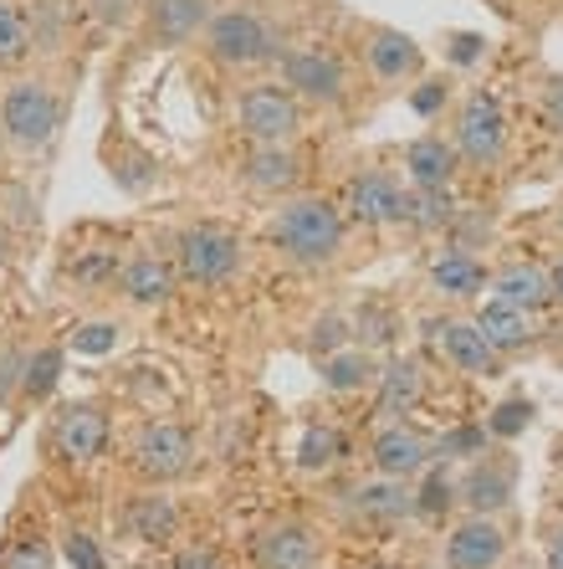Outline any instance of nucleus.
<instances>
[{
  "label": "nucleus",
  "mask_w": 563,
  "mask_h": 569,
  "mask_svg": "<svg viewBox=\"0 0 563 569\" xmlns=\"http://www.w3.org/2000/svg\"><path fill=\"white\" fill-rule=\"evenodd\" d=\"M549 119H553V123H559V129H563V78H559V82H553V88H549Z\"/></svg>",
  "instance_id": "obj_42"
},
{
  "label": "nucleus",
  "mask_w": 563,
  "mask_h": 569,
  "mask_svg": "<svg viewBox=\"0 0 563 569\" xmlns=\"http://www.w3.org/2000/svg\"><path fill=\"white\" fill-rule=\"evenodd\" d=\"M445 52H451V62H456V67H472V62H482L486 41L476 37V31H456V37H451V47H445Z\"/></svg>",
  "instance_id": "obj_38"
},
{
  "label": "nucleus",
  "mask_w": 563,
  "mask_h": 569,
  "mask_svg": "<svg viewBox=\"0 0 563 569\" xmlns=\"http://www.w3.org/2000/svg\"><path fill=\"white\" fill-rule=\"evenodd\" d=\"M0 569H52V543L47 539H16L0 559Z\"/></svg>",
  "instance_id": "obj_34"
},
{
  "label": "nucleus",
  "mask_w": 563,
  "mask_h": 569,
  "mask_svg": "<svg viewBox=\"0 0 563 569\" xmlns=\"http://www.w3.org/2000/svg\"><path fill=\"white\" fill-rule=\"evenodd\" d=\"M410 221L415 226H445L451 221V196H445V190H415V196H410Z\"/></svg>",
  "instance_id": "obj_35"
},
{
  "label": "nucleus",
  "mask_w": 563,
  "mask_h": 569,
  "mask_svg": "<svg viewBox=\"0 0 563 569\" xmlns=\"http://www.w3.org/2000/svg\"><path fill=\"white\" fill-rule=\"evenodd\" d=\"M195 462V441L190 431L170 421H154V426H139V437H133V467L149 477V482H174V477L190 472Z\"/></svg>",
  "instance_id": "obj_6"
},
{
  "label": "nucleus",
  "mask_w": 563,
  "mask_h": 569,
  "mask_svg": "<svg viewBox=\"0 0 563 569\" xmlns=\"http://www.w3.org/2000/svg\"><path fill=\"white\" fill-rule=\"evenodd\" d=\"M410 108L420 119H435V108H445V82H420V93H410Z\"/></svg>",
  "instance_id": "obj_40"
},
{
  "label": "nucleus",
  "mask_w": 563,
  "mask_h": 569,
  "mask_svg": "<svg viewBox=\"0 0 563 569\" xmlns=\"http://www.w3.org/2000/svg\"><path fill=\"white\" fill-rule=\"evenodd\" d=\"M257 565L262 569H313L318 565V539L302 523H277L257 539Z\"/></svg>",
  "instance_id": "obj_15"
},
{
  "label": "nucleus",
  "mask_w": 563,
  "mask_h": 569,
  "mask_svg": "<svg viewBox=\"0 0 563 569\" xmlns=\"http://www.w3.org/2000/svg\"><path fill=\"white\" fill-rule=\"evenodd\" d=\"M52 447L57 457H67V462H92L98 451L108 447V421L98 406H88V400H78V406H62L52 421Z\"/></svg>",
  "instance_id": "obj_9"
},
{
  "label": "nucleus",
  "mask_w": 563,
  "mask_h": 569,
  "mask_svg": "<svg viewBox=\"0 0 563 569\" xmlns=\"http://www.w3.org/2000/svg\"><path fill=\"white\" fill-rule=\"evenodd\" d=\"M6 252H11V247H6V237H0V267H6Z\"/></svg>",
  "instance_id": "obj_45"
},
{
  "label": "nucleus",
  "mask_w": 563,
  "mask_h": 569,
  "mask_svg": "<svg viewBox=\"0 0 563 569\" xmlns=\"http://www.w3.org/2000/svg\"><path fill=\"white\" fill-rule=\"evenodd\" d=\"M549 569H563V529L553 533V543H549Z\"/></svg>",
  "instance_id": "obj_43"
},
{
  "label": "nucleus",
  "mask_w": 563,
  "mask_h": 569,
  "mask_svg": "<svg viewBox=\"0 0 563 569\" xmlns=\"http://www.w3.org/2000/svg\"><path fill=\"white\" fill-rule=\"evenodd\" d=\"M62 380V349H37L27 355V375H21V396L27 400H47Z\"/></svg>",
  "instance_id": "obj_27"
},
{
  "label": "nucleus",
  "mask_w": 563,
  "mask_h": 569,
  "mask_svg": "<svg viewBox=\"0 0 563 569\" xmlns=\"http://www.w3.org/2000/svg\"><path fill=\"white\" fill-rule=\"evenodd\" d=\"M527 426H533V400H502L497 411L486 416V437L512 441V437H523Z\"/></svg>",
  "instance_id": "obj_31"
},
{
  "label": "nucleus",
  "mask_w": 563,
  "mask_h": 569,
  "mask_svg": "<svg viewBox=\"0 0 563 569\" xmlns=\"http://www.w3.org/2000/svg\"><path fill=\"white\" fill-rule=\"evenodd\" d=\"M456 144H445L441 133H420L415 144L405 149V170L415 190H445L451 174H456Z\"/></svg>",
  "instance_id": "obj_16"
},
{
  "label": "nucleus",
  "mask_w": 563,
  "mask_h": 569,
  "mask_svg": "<svg viewBox=\"0 0 563 569\" xmlns=\"http://www.w3.org/2000/svg\"><path fill=\"white\" fill-rule=\"evenodd\" d=\"M123 292H129L133 303H144V308H159V303H170L174 298V267L164 262V257H133L129 267L119 272Z\"/></svg>",
  "instance_id": "obj_22"
},
{
  "label": "nucleus",
  "mask_w": 563,
  "mask_h": 569,
  "mask_svg": "<svg viewBox=\"0 0 563 569\" xmlns=\"http://www.w3.org/2000/svg\"><path fill=\"white\" fill-rule=\"evenodd\" d=\"M237 267H241V241L225 226H190L180 237V272L190 282H200V288L237 278Z\"/></svg>",
  "instance_id": "obj_5"
},
{
  "label": "nucleus",
  "mask_w": 563,
  "mask_h": 569,
  "mask_svg": "<svg viewBox=\"0 0 563 569\" xmlns=\"http://www.w3.org/2000/svg\"><path fill=\"white\" fill-rule=\"evenodd\" d=\"M298 154H292L288 144H257L247 154V186L251 190H267V196H282V190L298 186Z\"/></svg>",
  "instance_id": "obj_21"
},
{
  "label": "nucleus",
  "mask_w": 563,
  "mask_h": 569,
  "mask_svg": "<svg viewBox=\"0 0 563 569\" xmlns=\"http://www.w3.org/2000/svg\"><path fill=\"white\" fill-rule=\"evenodd\" d=\"M149 27H154V37L164 41V47H180V41H190L200 27H210V6L205 0H154V6H149Z\"/></svg>",
  "instance_id": "obj_23"
},
{
  "label": "nucleus",
  "mask_w": 563,
  "mask_h": 569,
  "mask_svg": "<svg viewBox=\"0 0 563 569\" xmlns=\"http://www.w3.org/2000/svg\"><path fill=\"white\" fill-rule=\"evenodd\" d=\"M241 129H247L257 144H292L302 129L298 93H292V88H277V82L247 88V93H241Z\"/></svg>",
  "instance_id": "obj_4"
},
{
  "label": "nucleus",
  "mask_w": 563,
  "mask_h": 569,
  "mask_svg": "<svg viewBox=\"0 0 563 569\" xmlns=\"http://www.w3.org/2000/svg\"><path fill=\"white\" fill-rule=\"evenodd\" d=\"M369 72L380 82H405L420 72V47L415 37H405V31H394V27H380V31H369Z\"/></svg>",
  "instance_id": "obj_13"
},
{
  "label": "nucleus",
  "mask_w": 563,
  "mask_h": 569,
  "mask_svg": "<svg viewBox=\"0 0 563 569\" xmlns=\"http://www.w3.org/2000/svg\"><path fill=\"white\" fill-rule=\"evenodd\" d=\"M170 529H174L170 498H139V503H133V533H139V539H170Z\"/></svg>",
  "instance_id": "obj_30"
},
{
  "label": "nucleus",
  "mask_w": 563,
  "mask_h": 569,
  "mask_svg": "<svg viewBox=\"0 0 563 569\" xmlns=\"http://www.w3.org/2000/svg\"><path fill=\"white\" fill-rule=\"evenodd\" d=\"M553 292L563 298V262H559V272H553Z\"/></svg>",
  "instance_id": "obj_44"
},
{
  "label": "nucleus",
  "mask_w": 563,
  "mask_h": 569,
  "mask_svg": "<svg viewBox=\"0 0 563 569\" xmlns=\"http://www.w3.org/2000/svg\"><path fill=\"white\" fill-rule=\"evenodd\" d=\"M435 457V447L425 437H420L415 426H384L380 437H374V467H380V477H415L425 472Z\"/></svg>",
  "instance_id": "obj_12"
},
{
  "label": "nucleus",
  "mask_w": 563,
  "mask_h": 569,
  "mask_svg": "<svg viewBox=\"0 0 563 569\" xmlns=\"http://www.w3.org/2000/svg\"><path fill=\"white\" fill-rule=\"evenodd\" d=\"M27 52H31L27 16H21V6H16V0H0V62L11 67V62H21Z\"/></svg>",
  "instance_id": "obj_28"
},
{
  "label": "nucleus",
  "mask_w": 563,
  "mask_h": 569,
  "mask_svg": "<svg viewBox=\"0 0 563 569\" xmlns=\"http://www.w3.org/2000/svg\"><path fill=\"white\" fill-rule=\"evenodd\" d=\"M461 503L472 508V513H482V518H492L497 508H507L512 503V467L476 457L472 477L461 482Z\"/></svg>",
  "instance_id": "obj_19"
},
{
  "label": "nucleus",
  "mask_w": 563,
  "mask_h": 569,
  "mask_svg": "<svg viewBox=\"0 0 563 569\" xmlns=\"http://www.w3.org/2000/svg\"><path fill=\"white\" fill-rule=\"evenodd\" d=\"M461 498V488L451 482V477H441V472H431V482L415 492V513H425V518H441L445 508Z\"/></svg>",
  "instance_id": "obj_32"
},
{
  "label": "nucleus",
  "mask_w": 563,
  "mask_h": 569,
  "mask_svg": "<svg viewBox=\"0 0 563 569\" xmlns=\"http://www.w3.org/2000/svg\"><path fill=\"white\" fill-rule=\"evenodd\" d=\"M21 375H27V355H21V349H6V355H0V400L11 396V390H21Z\"/></svg>",
  "instance_id": "obj_39"
},
{
  "label": "nucleus",
  "mask_w": 563,
  "mask_h": 569,
  "mask_svg": "<svg viewBox=\"0 0 563 569\" xmlns=\"http://www.w3.org/2000/svg\"><path fill=\"white\" fill-rule=\"evenodd\" d=\"M502 555H507V539H502V529L482 513H472L445 539V565L451 569H497Z\"/></svg>",
  "instance_id": "obj_11"
},
{
  "label": "nucleus",
  "mask_w": 563,
  "mask_h": 569,
  "mask_svg": "<svg viewBox=\"0 0 563 569\" xmlns=\"http://www.w3.org/2000/svg\"><path fill=\"white\" fill-rule=\"evenodd\" d=\"M339 451H343V437L333 426H308V431H302V447H298V462L308 467V472H323V467L339 462Z\"/></svg>",
  "instance_id": "obj_29"
},
{
  "label": "nucleus",
  "mask_w": 563,
  "mask_h": 569,
  "mask_svg": "<svg viewBox=\"0 0 563 569\" xmlns=\"http://www.w3.org/2000/svg\"><path fill=\"white\" fill-rule=\"evenodd\" d=\"M441 349H445V359H451L461 375H482V380L502 375V355L486 345V333L476 329V323H445Z\"/></svg>",
  "instance_id": "obj_14"
},
{
  "label": "nucleus",
  "mask_w": 563,
  "mask_h": 569,
  "mask_svg": "<svg viewBox=\"0 0 563 569\" xmlns=\"http://www.w3.org/2000/svg\"><path fill=\"white\" fill-rule=\"evenodd\" d=\"M374 380V359L364 349H339V355H323V385L328 390H364Z\"/></svg>",
  "instance_id": "obj_26"
},
{
  "label": "nucleus",
  "mask_w": 563,
  "mask_h": 569,
  "mask_svg": "<svg viewBox=\"0 0 563 569\" xmlns=\"http://www.w3.org/2000/svg\"><path fill=\"white\" fill-rule=\"evenodd\" d=\"M349 498H354V513L369 523H400V518L415 513V492L405 488V477H380V482H369Z\"/></svg>",
  "instance_id": "obj_20"
},
{
  "label": "nucleus",
  "mask_w": 563,
  "mask_h": 569,
  "mask_svg": "<svg viewBox=\"0 0 563 569\" xmlns=\"http://www.w3.org/2000/svg\"><path fill=\"white\" fill-rule=\"evenodd\" d=\"M57 119H62V108H57L47 82H11L6 98H0V129L11 133L21 149L47 144L57 133Z\"/></svg>",
  "instance_id": "obj_2"
},
{
  "label": "nucleus",
  "mask_w": 563,
  "mask_h": 569,
  "mask_svg": "<svg viewBox=\"0 0 563 569\" xmlns=\"http://www.w3.org/2000/svg\"><path fill=\"white\" fill-rule=\"evenodd\" d=\"M486 431L482 426H461V431H445L435 441V457H486Z\"/></svg>",
  "instance_id": "obj_36"
},
{
  "label": "nucleus",
  "mask_w": 563,
  "mask_h": 569,
  "mask_svg": "<svg viewBox=\"0 0 563 569\" xmlns=\"http://www.w3.org/2000/svg\"><path fill=\"white\" fill-rule=\"evenodd\" d=\"M282 78H288V88L298 98H308V103H339L343 98V62L333 52H323V47L288 52Z\"/></svg>",
  "instance_id": "obj_8"
},
{
  "label": "nucleus",
  "mask_w": 563,
  "mask_h": 569,
  "mask_svg": "<svg viewBox=\"0 0 563 569\" xmlns=\"http://www.w3.org/2000/svg\"><path fill=\"white\" fill-rule=\"evenodd\" d=\"M267 231H272L277 247H282L292 262H302V267L333 262V257H339V247H343V216L333 211L328 200H318V196L288 200V206L272 216V226H267Z\"/></svg>",
  "instance_id": "obj_1"
},
{
  "label": "nucleus",
  "mask_w": 563,
  "mask_h": 569,
  "mask_svg": "<svg viewBox=\"0 0 563 569\" xmlns=\"http://www.w3.org/2000/svg\"><path fill=\"white\" fill-rule=\"evenodd\" d=\"M349 211H354L364 226L410 221V190H400V180H390V174L369 170L349 186Z\"/></svg>",
  "instance_id": "obj_10"
},
{
  "label": "nucleus",
  "mask_w": 563,
  "mask_h": 569,
  "mask_svg": "<svg viewBox=\"0 0 563 569\" xmlns=\"http://www.w3.org/2000/svg\"><path fill=\"white\" fill-rule=\"evenodd\" d=\"M67 565L72 569H103V549H98V539H88V533H67Z\"/></svg>",
  "instance_id": "obj_37"
},
{
  "label": "nucleus",
  "mask_w": 563,
  "mask_h": 569,
  "mask_svg": "<svg viewBox=\"0 0 563 569\" xmlns=\"http://www.w3.org/2000/svg\"><path fill=\"white\" fill-rule=\"evenodd\" d=\"M431 282L445 292V298H476L486 282L482 262H476L472 252H461V247H451V252H441L431 262Z\"/></svg>",
  "instance_id": "obj_24"
},
{
  "label": "nucleus",
  "mask_w": 563,
  "mask_h": 569,
  "mask_svg": "<svg viewBox=\"0 0 563 569\" xmlns=\"http://www.w3.org/2000/svg\"><path fill=\"white\" fill-rule=\"evenodd\" d=\"M492 298H507V303H517V308H527V313H537L543 303H553L559 292H553V278L543 272V267H533V262H507L492 278Z\"/></svg>",
  "instance_id": "obj_18"
},
{
  "label": "nucleus",
  "mask_w": 563,
  "mask_h": 569,
  "mask_svg": "<svg viewBox=\"0 0 563 569\" xmlns=\"http://www.w3.org/2000/svg\"><path fill=\"white\" fill-rule=\"evenodd\" d=\"M476 329L486 333V345L497 349V355H512V349L533 345V313L517 303H507V298H492V303H482V313H476Z\"/></svg>",
  "instance_id": "obj_17"
},
{
  "label": "nucleus",
  "mask_w": 563,
  "mask_h": 569,
  "mask_svg": "<svg viewBox=\"0 0 563 569\" xmlns=\"http://www.w3.org/2000/svg\"><path fill=\"white\" fill-rule=\"evenodd\" d=\"M119 349V323H82L78 333H72V355H113Z\"/></svg>",
  "instance_id": "obj_33"
},
{
  "label": "nucleus",
  "mask_w": 563,
  "mask_h": 569,
  "mask_svg": "<svg viewBox=\"0 0 563 569\" xmlns=\"http://www.w3.org/2000/svg\"><path fill=\"white\" fill-rule=\"evenodd\" d=\"M502 149H507V119H502L497 98L472 93L456 119V154L472 164H497Z\"/></svg>",
  "instance_id": "obj_7"
},
{
  "label": "nucleus",
  "mask_w": 563,
  "mask_h": 569,
  "mask_svg": "<svg viewBox=\"0 0 563 569\" xmlns=\"http://www.w3.org/2000/svg\"><path fill=\"white\" fill-rule=\"evenodd\" d=\"M420 365L415 359H394V365H384L380 375V416H405L410 406L420 400Z\"/></svg>",
  "instance_id": "obj_25"
},
{
  "label": "nucleus",
  "mask_w": 563,
  "mask_h": 569,
  "mask_svg": "<svg viewBox=\"0 0 563 569\" xmlns=\"http://www.w3.org/2000/svg\"><path fill=\"white\" fill-rule=\"evenodd\" d=\"M174 569H221V559H215V549H205V543H190V549H180Z\"/></svg>",
  "instance_id": "obj_41"
},
{
  "label": "nucleus",
  "mask_w": 563,
  "mask_h": 569,
  "mask_svg": "<svg viewBox=\"0 0 563 569\" xmlns=\"http://www.w3.org/2000/svg\"><path fill=\"white\" fill-rule=\"evenodd\" d=\"M205 41H210V57L225 67H257L277 52L272 27L257 11H221L205 27Z\"/></svg>",
  "instance_id": "obj_3"
}]
</instances>
